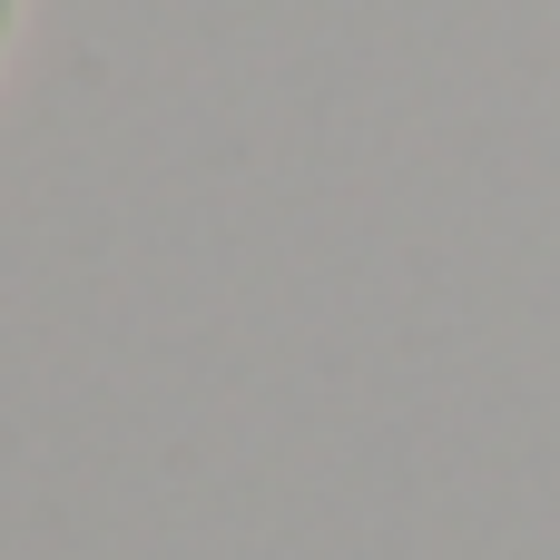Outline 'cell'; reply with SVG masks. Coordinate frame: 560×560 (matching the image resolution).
Returning <instances> with one entry per match:
<instances>
[{"label":"cell","instance_id":"cell-1","mask_svg":"<svg viewBox=\"0 0 560 560\" xmlns=\"http://www.w3.org/2000/svg\"><path fill=\"white\" fill-rule=\"evenodd\" d=\"M20 20H30V0H0V69H10V49H20Z\"/></svg>","mask_w":560,"mask_h":560}]
</instances>
